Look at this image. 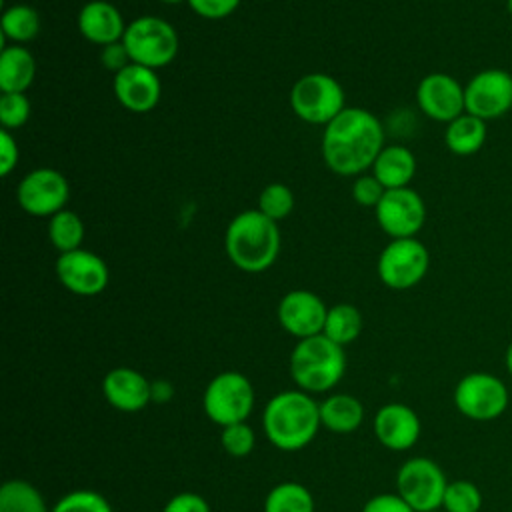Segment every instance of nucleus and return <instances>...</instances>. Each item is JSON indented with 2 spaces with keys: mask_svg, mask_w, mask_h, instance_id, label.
<instances>
[{
  "mask_svg": "<svg viewBox=\"0 0 512 512\" xmlns=\"http://www.w3.org/2000/svg\"><path fill=\"white\" fill-rule=\"evenodd\" d=\"M322 160L338 176H360L372 168L384 148V128L378 116L360 106H346L324 126Z\"/></svg>",
  "mask_w": 512,
  "mask_h": 512,
  "instance_id": "obj_1",
  "label": "nucleus"
},
{
  "mask_svg": "<svg viewBox=\"0 0 512 512\" xmlns=\"http://www.w3.org/2000/svg\"><path fill=\"white\" fill-rule=\"evenodd\" d=\"M278 222L264 216L258 208L238 212L226 226L224 252L242 272L260 274L274 266L280 254Z\"/></svg>",
  "mask_w": 512,
  "mask_h": 512,
  "instance_id": "obj_2",
  "label": "nucleus"
},
{
  "mask_svg": "<svg viewBox=\"0 0 512 512\" xmlns=\"http://www.w3.org/2000/svg\"><path fill=\"white\" fill-rule=\"evenodd\" d=\"M320 404L304 390H284L272 396L262 414L266 438L280 450L294 452L308 446L320 428Z\"/></svg>",
  "mask_w": 512,
  "mask_h": 512,
  "instance_id": "obj_3",
  "label": "nucleus"
},
{
  "mask_svg": "<svg viewBox=\"0 0 512 512\" xmlns=\"http://www.w3.org/2000/svg\"><path fill=\"white\" fill-rule=\"evenodd\" d=\"M346 370L344 346L324 334L298 340L290 354V376L304 392L334 388Z\"/></svg>",
  "mask_w": 512,
  "mask_h": 512,
  "instance_id": "obj_4",
  "label": "nucleus"
},
{
  "mask_svg": "<svg viewBox=\"0 0 512 512\" xmlns=\"http://www.w3.org/2000/svg\"><path fill=\"white\" fill-rule=\"evenodd\" d=\"M122 42L134 64H142L156 72L172 64L180 48L176 28L168 20L152 14L130 20Z\"/></svg>",
  "mask_w": 512,
  "mask_h": 512,
  "instance_id": "obj_5",
  "label": "nucleus"
},
{
  "mask_svg": "<svg viewBox=\"0 0 512 512\" xmlns=\"http://www.w3.org/2000/svg\"><path fill=\"white\" fill-rule=\"evenodd\" d=\"M290 106L302 122L326 126L346 108V94L334 76L308 72L290 88Z\"/></svg>",
  "mask_w": 512,
  "mask_h": 512,
  "instance_id": "obj_6",
  "label": "nucleus"
},
{
  "mask_svg": "<svg viewBox=\"0 0 512 512\" xmlns=\"http://www.w3.org/2000/svg\"><path fill=\"white\" fill-rule=\"evenodd\" d=\"M430 268V252L416 236L392 238L378 256L376 272L384 286L408 290L424 280Z\"/></svg>",
  "mask_w": 512,
  "mask_h": 512,
  "instance_id": "obj_7",
  "label": "nucleus"
},
{
  "mask_svg": "<svg viewBox=\"0 0 512 512\" xmlns=\"http://www.w3.org/2000/svg\"><path fill=\"white\" fill-rule=\"evenodd\" d=\"M202 406L206 416L222 428L246 422L254 408V386L240 372H222L206 386Z\"/></svg>",
  "mask_w": 512,
  "mask_h": 512,
  "instance_id": "obj_8",
  "label": "nucleus"
},
{
  "mask_svg": "<svg viewBox=\"0 0 512 512\" xmlns=\"http://www.w3.org/2000/svg\"><path fill=\"white\" fill-rule=\"evenodd\" d=\"M454 406L470 420L490 422L508 408V388L494 374L470 372L454 388Z\"/></svg>",
  "mask_w": 512,
  "mask_h": 512,
  "instance_id": "obj_9",
  "label": "nucleus"
},
{
  "mask_svg": "<svg viewBox=\"0 0 512 512\" xmlns=\"http://www.w3.org/2000/svg\"><path fill=\"white\" fill-rule=\"evenodd\" d=\"M448 480L442 468L424 456L406 460L396 476L398 494L416 512H434L442 508Z\"/></svg>",
  "mask_w": 512,
  "mask_h": 512,
  "instance_id": "obj_10",
  "label": "nucleus"
},
{
  "mask_svg": "<svg viewBox=\"0 0 512 512\" xmlns=\"http://www.w3.org/2000/svg\"><path fill=\"white\" fill-rule=\"evenodd\" d=\"M70 198V184L56 168H34L22 176L16 186V200L30 216L50 218L66 208Z\"/></svg>",
  "mask_w": 512,
  "mask_h": 512,
  "instance_id": "obj_11",
  "label": "nucleus"
},
{
  "mask_svg": "<svg viewBox=\"0 0 512 512\" xmlns=\"http://www.w3.org/2000/svg\"><path fill=\"white\" fill-rule=\"evenodd\" d=\"M464 104L484 122L502 118L512 110V74L504 68L478 70L464 84Z\"/></svg>",
  "mask_w": 512,
  "mask_h": 512,
  "instance_id": "obj_12",
  "label": "nucleus"
},
{
  "mask_svg": "<svg viewBox=\"0 0 512 512\" xmlns=\"http://www.w3.org/2000/svg\"><path fill=\"white\" fill-rule=\"evenodd\" d=\"M376 222L392 238H414L426 222L424 198L410 186L386 190L374 208Z\"/></svg>",
  "mask_w": 512,
  "mask_h": 512,
  "instance_id": "obj_13",
  "label": "nucleus"
},
{
  "mask_svg": "<svg viewBox=\"0 0 512 512\" xmlns=\"http://www.w3.org/2000/svg\"><path fill=\"white\" fill-rule=\"evenodd\" d=\"M56 278L68 292L76 296H96L108 286L110 270L102 256L78 248L58 254Z\"/></svg>",
  "mask_w": 512,
  "mask_h": 512,
  "instance_id": "obj_14",
  "label": "nucleus"
},
{
  "mask_svg": "<svg viewBox=\"0 0 512 512\" xmlns=\"http://www.w3.org/2000/svg\"><path fill=\"white\" fill-rule=\"evenodd\" d=\"M416 104L430 120L448 124L466 112L464 86L448 72H430L416 86Z\"/></svg>",
  "mask_w": 512,
  "mask_h": 512,
  "instance_id": "obj_15",
  "label": "nucleus"
},
{
  "mask_svg": "<svg viewBox=\"0 0 512 512\" xmlns=\"http://www.w3.org/2000/svg\"><path fill=\"white\" fill-rule=\"evenodd\" d=\"M112 92L124 110L146 114L158 106L162 82L156 70L130 62L124 70L114 74Z\"/></svg>",
  "mask_w": 512,
  "mask_h": 512,
  "instance_id": "obj_16",
  "label": "nucleus"
},
{
  "mask_svg": "<svg viewBox=\"0 0 512 512\" xmlns=\"http://www.w3.org/2000/svg\"><path fill=\"white\" fill-rule=\"evenodd\" d=\"M328 306L310 290H290L278 304L280 326L298 340L322 334Z\"/></svg>",
  "mask_w": 512,
  "mask_h": 512,
  "instance_id": "obj_17",
  "label": "nucleus"
},
{
  "mask_svg": "<svg viewBox=\"0 0 512 512\" xmlns=\"http://www.w3.org/2000/svg\"><path fill=\"white\" fill-rule=\"evenodd\" d=\"M374 434L384 448L408 450L420 438V418L406 404H386L374 416Z\"/></svg>",
  "mask_w": 512,
  "mask_h": 512,
  "instance_id": "obj_18",
  "label": "nucleus"
},
{
  "mask_svg": "<svg viewBox=\"0 0 512 512\" xmlns=\"http://www.w3.org/2000/svg\"><path fill=\"white\" fill-rule=\"evenodd\" d=\"M80 34L96 46L120 42L126 32V22L112 0H90L78 12Z\"/></svg>",
  "mask_w": 512,
  "mask_h": 512,
  "instance_id": "obj_19",
  "label": "nucleus"
},
{
  "mask_svg": "<svg viewBox=\"0 0 512 512\" xmlns=\"http://www.w3.org/2000/svg\"><path fill=\"white\" fill-rule=\"evenodd\" d=\"M104 398L110 406L122 412H138L152 400V382L134 368H114L102 382Z\"/></svg>",
  "mask_w": 512,
  "mask_h": 512,
  "instance_id": "obj_20",
  "label": "nucleus"
},
{
  "mask_svg": "<svg viewBox=\"0 0 512 512\" xmlns=\"http://www.w3.org/2000/svg\"><path fill=\"white\" fill-rule=\"evenodd\" d=\"M372 174L386 190L404 188L416 174V156L402 144L384 146L372 164Z\"/></svg>",
  "mask_w": 512,
  "mask_h": 512,
  "instance_id": "obj_21",
  "label": "nucleus"
},
{
  "mask_svg": "<svg viewBox=\"0 0 512 512\" xmlns=\"http://www.w3.org/2000/svg\"><path fill=\"white\" fill-rule=\"evenodd\" d=\"M36 78V60L26 46L8 44L0 52V92H28Z\"/></svg>",
  "mask_w": 512,
  "mask_h": 512,
  "instance_id": "obj_22",
  "label": "nucleus"
},
{
  "mask_svg": "<svg viewBox=\"0 0 512 512\" xmlns=\"http://www.w3.org/2000/svg\"><path fill=\"white\" fill-rule=\"evenodd\" d=\"M488 138V122L474 114H460L446 124L444 144L454 156H474L482 150Z\"/></svg>",
  "mask_w": 512,
  "mask_h": 512,
  "instance_id": "obj_23",
  "label": "nucleus"
},
{
  "mask_svg": "<svg viewBox=\"0 0 512 512\" xmlns=\"http://www.w3.org/2000/svg\"><path fill=\"white\" fill-rule=\"evenodd\" d=\"M320 420L330 432L350 434L362 424L364 408L360 400L350 394H334L320 404Z\"/></svg>",
  "mask_w": 512,
  "mask_h": 512,
  "instance_id": "obj_24",
  "label": "nucleus"
},
{
  "mask_svg": "<svg viewBox=\"0 0 512 512\" xmlns=\"http://www.w3.org/2000/svg\"><path fill=\"white\" fill-rule=\"evenodd\" d=\"M40 32V14L30 4H12L2 10L0 34L10 44L26 46Z\"/></svg>",
  "mask_w": 512,
  "mask_h": 512,
  "instance_id": "obj_25",
  "label": "nucleus"
},
{
  "mask_svg": "<svg viewBox=\"0 0 512 512\" xmlns=\"http://www.w3.org/2000/svg\"><path fill=\"white\" fill-rule=\"evenodd\" d=\"M48 240L58 254L82 248L84 222L74 210H60L48 218Z\"/></svg>",
  "mask_w": 512,
  "mask_h": 512,
  "instance_id": "obj_26",
  "label": "nucleus"
},
{
  "mask_svg": "<svg viewBox=\"0 0 512 512\" xmlns=\"http://www.w3.org/2000/svg\"><path fill=\"white\" fill-rule=\"evenodd\" d=\"M362 330V314L352 304H334L328 308L322 334L340 346H346L358 338Z\"/></svg>",
  "mask_w": 512,
  "mask_h": 512,
  "instance_id": "obj_27",
  "label": "nucleus"
},
{
  "mask_svg": "<svg viewBox=\"0 0 512 512\" xmlns=\"http://www.w3.org/2000/svg\"><path fill=\"white\" fill-rule=\"evenodd\" d=\"M0 512H52L42 494L26 480H8L0 488Z\"/></svg>",
  "mask_w": 512,
  "mask_h": 512,
  "instance_id": "obj_28",
  "label": "nucleus"
},
{
  "mask_svg": "<svg viewBox=\"0 0 512 512\" xmlns=\"http://www.w3.org/2000/svg\"><path fill=\"white\" fill-rule=\"evenodd\" d=\"M264 512H314V498L306 486L282 482L266 494Z\"/></svg>",
  "mask_w": 512,
  "mask_h": 512,
  "instance_id": "obj_29",
  "label": "nucleus"
},
{
  "mask_svg": "<svg viewBox=\"0 0 512 512\" xmlns=\"http://www.w3.org/2000/svg\"><path fill=\"white\" fill-rule=\"evenodd\" d=\"M258 210L274 222L288 218L294 210V194L282 182L266 184L258 196Z\"/></svg>",
  "mask_w": 512,
  "mask_h": 512,
  "instance_id": "obj_30",
  "label": "nucleus"
},
{
  "mask_svg": "<svg viewBox=\"0 0 512 512\" xmlns=\"http://www.w3.org/2000/svg\"><path fill=\"white\" fill-rule=\"evenodd\" d=\"M444 512H480L482 508V494L478 486L470 480H454L448 482L444 500Z\"/></svg>",
  "mask_w": 512,
  "mask_h": 512,
  "instance_id": "obj_31",
  "label": "nucleus"
},
{
  "mask_svg": "<svg viewBox=\"0 0 512 512\" xmlns=\"http://www.w3.org/2000/svg\"><path fill=\"white\" fill-rule=\"evenodd\" d=\"M32 106L26 92H2L0 94V124L4 130H18L30 118Z\"/></svg>",
  "mask_w": 512,
  "mask_h": 512,
  "instance_id": "obj_32",
  "label": "nucleus"
},
{
  "mask_svg": "<svg viewBox=\"0 0 512 512\" xmlns=\"http://www.w3.org/2000/svg\"><path fill=\"white\" fill-rule=\"evenodd\" d=\"M52 512H114L110 502L94 490H74L62 496Z\"/></svg>",
  "mask_w": 512,
  "mask_h": 512,
  "instance_id": "obj_33",
  "label": "nucleus"
},
{
  "mask_svg": "<svg viewBox=\"0 0 512 512\" xmlns=\"http://www.w3.org/2000/svg\"><path fill=\"white\" fill-rule=\"evenodd\" d=\"M222 448L236 458L248 456L254 450L256 444V436L254 430L246 424V422H236L230 426L222 428V436H220Z\"/></svg>",
  "mask_w": 512,
  "mask_h": 512,
  "instance_id": "obj_34",
  "label": "nucleus"
},
{
  "mask_svg": "<svg viewBox=\"0 0 512 512\" xmlns=\"http://www.w3.org/2000/svg\"><path fill=\"white\" fill-rule=\"evenodd\" d=\"M350 192H352V198L358 206L374 210L378 206V202L382 200L386 188L380 184V180L372 172L370 174L364 172V174L354 178Z\"/></svg>",
  "mask_w": 512,
  "mask_h": 512,
  "instance_id": "obj_35",
  "label": "nucleus"
},
{
  "mask_svg": "<svg viewBox=\"0 0 512 512\" xmlns=\"http://www.w3.org/2000/svg\"><path fill=\"white\" fill-rule=\"evenodd\" d=\"M242 0H188L186 4L206 20H222L238 10Z\"/></svg>",
  "mask_w": 512,
  "mask_h": 512,
  "instance_id": "obj_36",
  "label": "nucleus"
},
{
  "mask_svg": "<svg viewBox=\"0 0 512 512\" xmlns=\"http://www.w3.org/2000/svg\"><path fill=\"white\" fill-rule=\"evenodd\" d=\"M362 512H416L400 494H376L372 496Z\"/></svg>",
  "mask_w": 512,
  "mask_h": 512,
  "instance_id": "obj_37",
  "label": "nucleus"
},
{
  "mask_svg": "<svg viewBox=\"0 0 512 512\" xmlns=\"http://www.w3.org/2000/svg\"><path fill=\"white\" fill-rule=\"evenodd\" d=\"M20 158V150H18V142L12 136L10 130L0 128V174L6 178L18 164Z\"/></svg>",
  "mask_w": 512,
  "mask_h": 512,
  "instance_id": "obj_38",
  "label": "nucleus"
},
{
  "mask_svg": "<svg viewBox=\"0 0 512 512\" xmlns=\"http://www.w3.org/2000/svg\"><path fill=\"white\" fill-rule=\"evenodd\" d=\"M162 512H210V506L200 494L180 492L166 502Z\"/></svg>",
  "mask_w": 512,
  "mask_h": 512,
  "instance_id": "obj_39",
  "label": "nucleus"
},
{
  "mask_svg": "<svg viewBox=\"0 0 512 512\" xmlns=\"http://www.w3.org/2000/svg\"><path fill=\"white\" fill-rule=\"evenodd\" d=\"M100 62L102 66L112 72V74H118L120 70H124L132 60L128 56V50L124 46V42H114V44H108V46H102V52H100Z\"/></svg>",
  "mask_w": 512,
  "mask_h": 512,
  "instance_id": "obj_40",
  "label": "nucleus"
},
{
  "mask_svg": "<svg viewBox=\"0 0 512 512\" xmlns=\"http://www.w3.org/2000/svg\"><path fill=\"white\" fill-rule=\"evenodd\" d=\"M172 386L166 382V380H158V382H152V400L154 402H166L172 398Z\"/></svg>",
  "mask_w": 512,
  "mask_h": 512,
  "instance_id": "obj_41",
  "label": "nucleus"
},
{
  "mask_svg": "<svg viewBox=\"0 0 512 512\" xmlns=\"http://www.w3.org/2000/svg\"><path fill=\"white\" fill-rule=\"evenodd\" d=\"M504 362H506V368H508V374L512 376V342L508 344L506 352H504Z\"/></svg>",
  "mask_w": 512,
  "mask_h": 512,
  "instance_id": "obj_42",
  "label": "nucleus"
},
{
  "mask_svg": "<svg viewBox=\"0 0 512 512\" xmlns=\"http://www.w3.org/2000/svg\"><path fill=\"white\" fill-rule=\"evenodd\" d=\"M164 4H182V2H188V0H160Z\"/></svg>",
  "mask_w": 512,
  "mask_h": 512,
  "instance_id": "obj_43",
  "label": "nucleus"
},
{
  "mask_svg": "<svg viewBox=\"0 0 512 512\" xmlns=\"http://www.w3.org/2000/svg\"><path fill=\"white\" fill-rule=\"evenodd\" d=\"M506 10H508V14L512 18V0H506Z\"/></svg>",
  "mask_w": 512,
  "mask_h": 512,
  "instance_id": "obj_44",
  "label": "nucleus"
},
{
  "mask_svg": "<svg viewBox=\"0 0 512 512\" xmlns=\"http://www.w3.org/2000/svg\"><path fill=\"white\" fill-rule=\"evenodd\" d=\"M434 512H438V510H434Z\"/></svg>",
  "mask_w": 512,
  "mask_h": 512,
  "instance_id": "obj_45",
  "label": "nucleus"
}]
</instances>
